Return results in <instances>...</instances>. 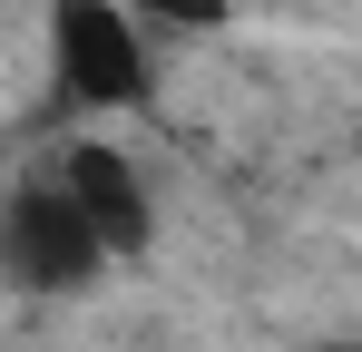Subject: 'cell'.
Wrapping results in <instances>:
<instances>
[{
    "instance_id": "cell-1",
    "label": "cell",
    "mask_w": 362,
    "mask_h": 352,
    "mask_svg": "<svg viewBox=\"0 0 362 352\" xmlns=\"http://www.w3.org/2000/svg\"><path fill=\"white\" fill-rule=\"evenodd\" d=\"M40 59L69 117H137L157 98V30L127 0H40Z\"/></svg>"
},
{
    "instance_id": "cell-2",
    "label": "cell",
    "mask_w": 362,
    "mask_h": 352,
    "mask_svg": "<svg viewBox=\"0 0 362 352\" xmlns=\"http://www.w3.org/2000/svg\"><path fill=\"white\" fill-rule=\"evenodd\" d=\"M118 254H108V235L78 216V196H69L49 167H30L10 196H0V284L30 293V303H69V293H88L108 274Z\"/></svg>"
},
{
    "instance_id": "cell-3",
    "label": "cell",
    "mask_w": 362,
    "mask_h": 352,
    "mask_svg": "<svg viewBox=\"0 0 362 352\" xmlns=\"http://www.w3.org/2000/svg\"><path fill=\"white\" fill-rule=\"evenodd\" d=\"M40 167H49V176L69 186V196H78V216H88V225L108 235V254H118V264L157 245V186H147V167L127 157L118 137L78 127V137H59V147H49Z\"/></svg>"
},
{
    "instance_id": "cell-4",
    "label": "cell",
    "mask_w": 362,
    "mask_h": 352,
    "mask_svg": "<svg viewBox=\"0 0 362 352\" xmlns=\"http://www.w3.org/2000/svg\"><path fill=\"white\" fill-rule=\"evenodd\" d=\"M127 10H137L157 40H206V30H226L235 0H127Z\"/></svg>"
}]
</instances>
